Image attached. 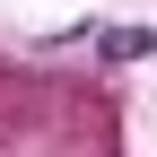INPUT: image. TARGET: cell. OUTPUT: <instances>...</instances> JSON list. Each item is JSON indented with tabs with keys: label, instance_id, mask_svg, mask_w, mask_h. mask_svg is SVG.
<instances>
[{
	"label": "cell",
	"instance_id": "1",
	"mask_svg": "<svg viewBox=\"0 0 157 157\" xmlns=\"http://www.w3.org/2000/svg\"><path fill=\"white\" fill-rule=\"evenodd\" d=\"M105 61H157V26H96Z\"/></svg>",
	"mask_w": 157,
	"mask_h": 157
}]
</instances>
